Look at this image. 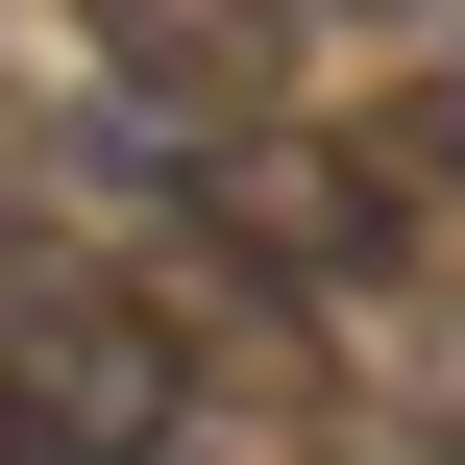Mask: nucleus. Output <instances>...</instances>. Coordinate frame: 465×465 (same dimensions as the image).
Returning a JSON list of instances; mask_svg holds the SVG:
<instances>
[{
  "label": "nucleus",
  "instance_id": "5",
  "mask_svg": "<svg viewBox=\"0 0 465 465\" xmlns=\"http://www.w3.org/2000/svg\"><path fill=\"white\" fill-rule=\"evenodd\" d=\"M294 25H417V0H294Z\"/></svg>",
  "mask_w": 465,
  "mask_h": 465
},
{
  "label": "nucleus",
  "instance_id": "1",
  "mask_svg": "<svg viewBox=\"0 0 465 465\" xmlns=\"http://www.w3.org/2000/svg\"><path fill=\"white\" fill-rule=\"evenodd\" d=\"M147 319H172V368L196 392H319V294L270 270V245H221V221H147V270H123Z\"/></svg>",
  "mask_w": 465,
  "mask_h": 465
},
{
  "label": "nucleus",
  "instance_id": "6",
  "mask_svg": "<svg viewBox=\"0 0 465 465\" xmlns=\"http://www.w3.org/2000/svg\"><path fill=\"white\" fill-rule=\"evenodd\" d=\"M0 465H49V441H25V392H0Z\"/></svg>",
  "mask_w": 465,
  "mask_h": 465
},
{
  "label": "nucleus",
  "instance_id": "4",
  "mask_svg": "<svg viewBox=\"0 0 465 465\" xmlns=\"http://www.w3.org/2000/svg\"><path fill=\"white\" fill-rule=\"evenodd\" d=\"M417 465H465V368H417Z\"/></svg>",
  "mask_w": 465,
  "mask_h": 465
},
{
  "label": "nucleus",
  "instance_id": "2",
  "mask_svg": "<svg viewBox=\"0 0 465 465\" xmlns=\"http://www.w3.org/2000/svg\"><path fill=\"white\" fill-rule=\"evenodd\" d=\"M74 25H98L123 98H172V123H221V147H245L270 74H294V0H74Z\"/></svg>",
  "mask_w": 465,
  "mask_h": 465
},
{
  "label": "nucleus",
  "instance_id": "3",
  "mask_svg": "<svg viewBox=\"0 0 465 465\" xmlns=\"http://www.w3.org/2000/svg\"><path fill=\"white\" fill-rule=\"evenodd\" d=\"M368 196H392V221H441V196H465V74H441V98H392V123H368Z\"/></svg>",
  "mask_w": 465,
  "mask_h": 465
}]
</instances>
